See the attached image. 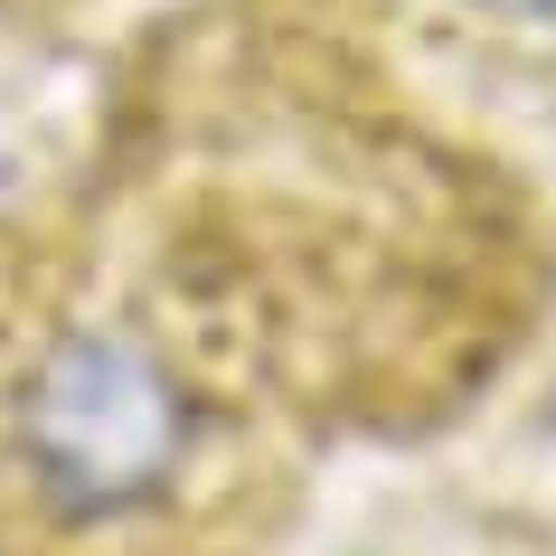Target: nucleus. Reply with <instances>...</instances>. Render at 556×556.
I'll use <instances>...</instances> for the list:
<instances>
[{"instance_id": "obj_1", "label": "nucleus", "mask_w": 556, "mask_h": 556, "mask_svg": "<svg viewBox=\"0 0 556 556\" xmlns=\"http://www.w3.org/2000/svg\"><path fill=\"white\" fill-rule=\"evenodd\" d=\"M481 161L368 38L236 29L0 217V556H274L471 378Z\"/></svg>"}, {"instance_id": "obj_2", "label": "nucleus", "mask_w": 556, "mask_h": 556, "mask_svg": "<svg viewBox=\"0 0 556 556\" xmlns=\"http://www.w3.org/2000/svg\"><path fill=\"white\" fill-rule=\"evenodd\" d=\"M48 10H58V0H0V38L29 29V20H48Z\"/></svg>"}]
</instances>
